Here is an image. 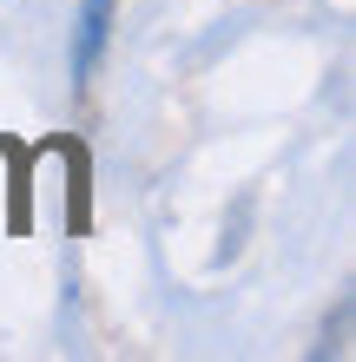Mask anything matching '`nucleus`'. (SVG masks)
Returning <instances> with one entry per match:
<instances>
[{"mask_svg":"<svg viewBox=\"0 0 356 362\" xmlns=\"http://www.w3.org/2000/svg\"><path fill=\"white\" fill-rule=\"evenodd\" d=\"M113 13L119 0H79V27H73V86H86L99 53H106V33H113Z\"/></svg>","mask_w":356,"mask_h":362,"instance_id":"nucleus-1","label":"nucleus"}]
</instances>
